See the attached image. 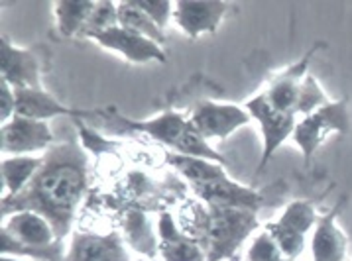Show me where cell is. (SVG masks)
I'll return each instance as SVG.
<instances>
[{"mask_svg":"<svg viewBox=\"0 0 352 261\" xmlns=\"http://www.w3.org/2000/svg\"><path fill=\"white\" fill-rule=\"evenodd\" d=\"M226 2H189L182 0L173 4V16L179 27L189 38H199L205 32H214L225 16Z\"/></svg>","mask_w":352,"mask_h":261,"instance_id":"cell-11","label":"cell"},{"mask_svg":"<svg viewBox=\"0 0 352 261\" xmlns=\"http://www.w3.org/2000/svg\"><path fill=\"white\" fill-rule=\"evenodd\" d=\"M0 93H2V110H0V116H2V122H8V118L12 120L16 114V98H14V89L8 84L6 81H0Z\"/></svg>","mask_w":352,"mask_h":261,"instance_id":"cell-29","label":"cell"},{"mask_svg":"<svg viewBox=\"0 0 352 261\" xmlns=\"http://www.w3.org/2000/svg\"><path fill=\"white\" fill-rule=\"evenodd\" d=\"M136 4H138V8H142L144 12L150 16V20L154 22L155 26L160 27L162 32L166 30L168 26V20H169V14L171 12V8H173V4L171 2H146V0H134Z\"/></svg>","mask_w":352,"mask_h":261,"instance_id":"cell-28","label":"cell"},{"mask_svg":"<svg viewBox=\"0 0 352 261\" xmlns=\"http://www.w3.org/2000/svg\"><path fill=\"white\" fill-rule=\"evenodd\" d=\"M89 38L107 49L122 54L128 61H134V63H146V61H154V59L160 63H166V54L162 52V45H157L155 41L148 40L140 34L130 32L120 24L107 30V32L93 34Z\"/></svg>","mask_w":352,"mask_h":261,"instance_id":"cell-7","label":"cell"},{"mask_svg":"<svg viewBox=\"0 0 352 261\" xmlns=\"http://www.w3.org/2000/svg\"><path fill=\"white\" fill-rule=\"evenodd\" d=\"M0 71H2V81H6L12 89H38L40 87V67L36 57L24 52L16 49L10 41L2 38L0 41Z\"/></svg>","mask_w":352,"mask_h":261,"instance_id":"cell-12","label":"cell"},{"mask_svg":"<svg viewBox=\"0 0 352 261\" xmlns=\"http://www.w3.org/2000/svg\"><path fill=\"white\" fill-rule=\"evenodd\" d=\"M160 253L164 261H207L205 251L193 238L182 232L171 214L160 216Z\"/></svg>","mask_w":352,"mask_h":261,"instance_id":"cell-13","label":"cell"},{"mask_svg":"<svg viewBox=\"0 0 352 261\" xmlns=\"http://www.w3.org/2000/svg\"><path fill=\"white\" fill-rule=\"evenodd\" d=\"M118 22L122 27L155 41L157 45H166L168 41L166 34L155 26L148 14L138 8L136 2H118Z\"/></svg>","mask_w":352,"mask_h":261,"instance_id":"cell-20","label":"cell"},{"mask_svg":"<svg viewBox=\"0 0 352 261\" xmlns=\"http://www.w3.org/2000/svg\"><path fill=\"white\" fill-rule=\"evenodd\" d=\"M337 212L338 208L329 212V214H324L321 218H317L313 242H311L313 261H344L346 238L335 224Z\"/></svg>","mask_w":352,"mask_h":261,"instance_id":"cell-17","label":"cell"},{"mask_svg":"<svg viewBox=\"0 0 352 261\" xmlns=\"http://www.w3.org/2000/svg\"><path fill=\"white\" fill-rule=\"evenodd\" d=\"M2 253L30 256L43 261H63L61 240H56L50 222L34 212H16L2 226Z\"/></svg>","mask_w":352,"mask_h":261,"instance_id":"cell-3","label":"cell"},{"mask_svg":"<svg viewBox=\"0 0 352 261\" xmlns=\"http://www.w3.org/2000/svg\"><path fill=\"white\" fill-rule=\"evenodd\" d=\"M166 161L175 171H179L191 183V187L193 185H201V183H207V181H212V179L226 177L223 167L214 165L212 161H207V159L187 157V155H182V153H168Z\"/></svg>","mask_w":352,"mask_h":261,"instance_id":"cell-18","label":"cell"},{"mask_svg":"<svg viewBox=\"0 0 352 261\" xmlns=\"http://www.w3.org/2000/svg\"><path fill=\"white\" fill-rule=\"evenodd\" d=\"M182 228L201 246L207 261H221L236 253L248 234L258 228V218L244 208L191 203L182 214Z\"/></svg>","mask_w":352,"mask_h":261,"instance_id":"cell-2","label":"cell"},{"mask_svg":"<svg viewBox=\"0 0 352 261\" xmlns=\"http://www.w3.org/2000/svg\"><path fill=\"white\" fill-rule=\"evenodd\" d=\"M349 128H351V116H349V109H346V100L329 102L319 110L307 114L301 122L297 124L294 139L303 151L305 161L309 163L313 153L323 144L329 132L346 134Z\"/></svg>","mask_w":352,"mask_h":261,"instance_id":"cell-4","label":"cell"},{"mask_svg":"<svg viewBox=\"0 0 352 261\" xmlns=\"http://www.w3.org/2000/svg\"><path fill=\"white\" fill-rule=\"evenodd\" d=\"M16 98V116L30 118V120H47L54 116H89V112H79V110L65 109L59 104L52 95L38 89H14Z\"/></svg>","mask_w":352,"mask_h":261,"instance_id":"cell-14","label":"cell"},{"mask_svg":"<svg viewBox=\"0 0 352 261\" xmlns=\"http://www.w3.org/2000/svg\"><path fill=\"white\" fill-rule=\"evenodd\" d=\"M278 261H294V260H287V258H282V260H278Z\"/></svg>","mask_w":352,"mask_h":261,"instance_id":"cell-31","label":"cell"},{"mask_svg":"<svg viewBox=\"0 0 352 261\" xmlns=\"http://www.w3.org/2000/svg\"><path fill=\"white\" fill-rule=\"evenodd\" d=\"M122 230L126 234L130 246L134 247L136 251L146 253L150 258L155 256V249H157V242H155V236L152 232V224L150 220L146 218V214L140 210H128L122 218Z\"/></svg>","mask_w":352,"mask_h":261,"instance_id":"cell-19","label":"cell"},{"mask_svg":"<svg viewBox=\"0 0 352 261\" xmlns=\"http://www.w3.org/2000/svg\"><path fill=\"white\" fill-rule=\"evenodd\" d=\"M282 251L276 240L268 232L260 234L248 249V261H278L282 260Z\"/></svg>","mask_w":352,"mask_h":261,"instance_id":"cell-27","label":"cell"},{"mask_svg":"<svg viewBox=\"0 0 352 261\" xmlns=\"http://www.w3.org/2000/svg\"><path fill=\"white\" fill-rule=\"evenodd\" d=\"M93 8H95V2H91V0H87V2H57L56 16L59 32L63 36L81 34Z\"/></svg>","mask_w":352,"mask_h":261,"instance_id":"cell-22","label":"cell"},{"mask_svg":"<svg viewBox=\"0 0 352 261\" xmlns=\"http://www.w3.org/2000/svg\"><path fill=\"white\" fill-rule=\"evenodd\" d=\"M278 222L285 228H292L294 232L305 236V232L317 224V214H315V208H313L311 203L299 201V203H292L287 206L283 216Z\"/></svg>","mask_w":352,"mask_h":261,"instance_id":"cell-24","label":"cell"},{"mask_svg":"<svg viewBox=\"0 0 352 261\" xmlns=\"http://www.w3.org/2000/svg\"><path fill=\"white\" fill-rule=\"evenodd\" d=\"M113 120L114 122H120L126 126L128 130H138V132H144V134H150V136L162 141V144H168L169 148H177L179 139L184 137V134L189 128V120H185L182 114L177 112H166L162 116H157L154 120H144V122H134V120H126L118 114L113 112Z\"/></svg>","mask_w":352,"mask_h":261,"instance_id":"cell-16","label":"cell"},{"mask_svg":"<svg viewBox=\"0 0 352 261\" xmlns=\"http://www.w3.org/2000/svg\"><path fill=\"white\" fill-rule=\"evenodd\" d=\"M54 141L52 130L45 122L16 116L2 124L0 150L2 153H28L45 150Z\"/></svg>","mask_w":352,"mask_h":261,"instance_id":"cell-6","label":"cell"},{"mask_svg":"<svg viewBox=\"0 0 352 261\" xmlns=\"http://www.w3.org/2000/svg\"><path fill=\"white\" fill-rule=\"evenodd\" d=\"M266 232L276 240V244L280 247L283 258L296 260V258L301 256V251H303V247H305V238H303V234L294 232L292 228H285L280 222L268 224Z\"/></svg>","mask_w":352,"mask_h":261,"instance_id":"cell-25","label":"cell"},{"mask_svg":"<svg viewBox=\"0 0 352 261\" xmlns=\"http://www.w3.org/2000/svg\"><path fill=\"white\" fill-rule=\"evenodd\" d=\"M317 47H319V45H315L309 54L305 55L297 65L287 69V71L282 73L280 77H276V81L272 82L270 91L266 93L272 106L296 114L297 100H299V91H301V82H303V77H305V69L309 65L311 57L317 52Z\"/></svg>","mask_w":352,"mask_h":261,"instance_id":"cell-15","label":"cell"},{"mask_svg":"<svg viewBox=\"0 0 352 261\" xmlns=\"http://www.w3.org/2000/svg\"><path fill=\"white\" fill-rule=\"evenodd\" d=\"M250 120V116L234 104H217V102H199L191 120L193 128L205 137H226L234 130Z\"/></svg>","mask_w":352,"mask_h":261,"instance_id":"cell-8","label":"cell"},{"mask_svg":"<svg viewBox=\"0 0 352 261\" xmlns=\"http://www.w3.org/2000/svg\"><path fill=\"white\" fill-rule=\"evenodd\" d=\"M118 4L114 2H95V8L89 16L87 24L81 30V36L89 38L93 34H100V32H107L111 27L118 26Z\"/></svg>","mask_w":352,"mask_h":261,"instance_id":"cell-23","label":"cell"},{"mask_svg":"<svg viewBox=\"0 0 352 261\" xmlns=\"http://www.w3.org/2000/svg\"><path fill=\"white\" fill-rule=\"evenodd\" d=\"M42 161L43 157H10L2 161V185L8 187V196H16L28 185Z\"/></svg>","mask_w":352,"mask_h":261,"instance_id":"cell-21","label":"cell"},{"mask_svg":"<svg viewBox=\"0 0 352 261\" xmlns=\"http://www.w3.org/2000/svg\"><path fill=\"white\" fill-rule=\"evenodd\" d=\"M246 109L250 110V114L260 122L262 132H264V153L256 171V175H260V171L268 165L270 157L276 153V150L296 132V114L272 106L266 93L250 98L246 102Z\"/></svg>","mask_w":352,"mask_h":261,"instance_id":"cell-5","label":"cell"},{"mask_svg":"<svg viewBox=\"0 0 352 261\" xmlns=\"http://www.w3.org/2000/svg\"><path fill=\"white\" fill-rule=\"evenodd\" d=\"M324 104H329L327 96L323 95V91L319 89V84L315 82L313 77H305L301 82V91H299V100H297L296 112H305L311 114L315 110H319Z\"/></svg>","mask_w":352,"mask_h":261,"instance_id":"cell-26","label":"cell"},{"mask_svg":"<svg viewBox=\"0 0 352 261\" xmlns=\"http://www.w3.org/2000/svg\"><path fill=\"white\" fill-rule=\"evenodd\" d=\"M2 261H16V260H12V258H6V256H2Z\"/></svg>","mask_w":352,"mask_h":261,"instance_id":"cell-30","label":"cell"},{"mask_svg":"<svg viewBox=\"0 0 352 261\" xmlns=\"http://www.w3.org/2000/svg\"><path fill=\"white\" fill-rule=\"evenodd\" d=\"M89 159L77 139L50 148L42 167L16 196L2 198V216L34 212L50 222L57 240L71 230L75 212L87 191Z\"/></svg>","mask_w":352,"mask_h":261,"instance_id":"cell-1","label":"cell"},{"mask_svg":"<svg viewBox=\"0 0 352 261\" xmlns=\"http://www.w3.org/2000/svg\"><path fill=\"white\" fill-rule=\"evenodd\" d=\"M193 191L205 205H223L232 208H244L256 212L264 205V196L260 192L240 187L232 183L228 175L221 179H212L201 185H193Z\"/></svg>","mask_w":352,"mask_h":261,"instance_id":"cell-10","label":"cell"},{"mask_svg":"<svg viewBox=\"0 0 352 261\" xmlns=\"http://www.w3.org/2000/svg\"><path fill=\"white\" fill-rule=\"evenodd\" d=\"M63 261H130V256L116 232L107 236L77 232L71 238L69 251Z\"/></svg>","mask_w":352,"mask_h":261,"instance_id":"cell-9","label":"cell"}]
</instances>
